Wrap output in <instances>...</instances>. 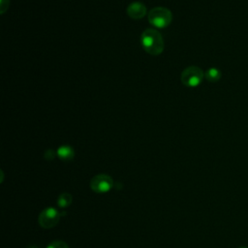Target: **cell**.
Segmentation results:
<instances>
[{"label":"cell","mask_w":248,"mask_h":248,"mask_svg":"<svg viewBox=\"0 0 248 248\" xmlns=\"http://www.w3.org/2000/svg\"><path fill=\"white\" fill-rule=\"evenodd\" d=\"M140 42L144 50L151 55H158L164 50V40L155 29H145L141 34Z\"/></svg>","instance_id":"1"},{"label":"cell","mask_w":248,"mask_h":248,"mask_svg":"<svg viewBox=\"0 0 248 248\" xmlns=\"http://www.w3.org/2000/svg\"><path fill=\"white\" fill-rule=\"evenodd\" d=\"M172 19L171 12L164 7H156L148 13L149 22L157 28H166Z\"/></svg>","instance_id":"2"},{"label":"cell","mask_w":248,"mask_h":248,"mask_svg":"<svg viewBox=\"0 0 248 248\" xmlns=\"http://www.w3.org/2000/svg\"><path fill=\"white\" fill-rule=\"evenodd\" d=\"M204 74L202 70L197 66H190L186 68L181 74V81L188 87H196L202 81Z\"/></svg>","instance_id":"3"},{"label":"cell","mask_w":248,"mask_h":248,"mask_svg":"<svg viewBox=\"0 0 248 248\" xmlns=\"http://www.w3.org/2000/svg\"><path fill=\"white\" fill-rule=\"evenodd\" d=\"M113 186L112 178L105 173L95 175L90 181V188L98 194H103L109 191Z\"/></svg>","instance_id":"4"},{"label":"cell","mask_w":248,"mask_h":248,"mask_svg":"<svg viewBox=\"0 0 248 248\" xmlns=\"http://www.w3.org/2000/svg\"><path fill=\"white\" fill-rule=\"evenodd\" d=\"M60 219V213L53 207L45 208L39 215L38 222L42 228L50 229L57 225Z\"/></svg>","instance_id":"5"},{"label":"cell","mask_w":248,"mask_h":248,"mask_svg":"<svg viewBox=\"0 0 248 248\" xmlns=\"http://www.w3.org/2000/svg\"><path fill=\"white\" fill-rule=\"evenodd\" d=\"M127 14L133 19L142 18L146 15V7L141 2H133L128 6Z\"/></svg>","instance_id":"6"},{"label":"cell","mask_w":248,"mask_h":248,"mask_svg":"<svg viewBox=\"0 0 248 248\" xmlns=\"http://www.w3.org/2000/svg\"><path fill=\"white\" fill-rule=\"evenodd\" d=\"M57 155L58 157L65 162L73 160L75 156V151L71 146L68 145H62L57 149Z\"/></svg>","instance_id":"7"},{"label":"cell","mask_w":248,"mask_h":248,"mask_svg":"<svg viewBox=\"0 0 248 248\" xmlns=\"http://www.w3.org/2000/svg\"><path fill=\"white\" fill-rule=\"evenodd\" d=\"M205 78L210 81V82H216L218 81L221 77H222V73L220 70H218L217 68H210L208 69L205 74H204Z\"/></svg>","instance_id":"8"},{"label":"cell","mask_w":248,"mask_h":248,"mask_svg":"<svg viewBox=\"0 0 248 248\" xmlns=\"http://www.w3.org/2000/svg\"><path fill=\"white\" fill-rule=\"evenodd\" d=\"M72 202V196L68 193H63L59 196L58 200H57V203H58V206L61 207V208H64V207H67L71 204Z\"/></svg>","instance_id":"9"},{"label":"cell","mask_w":248,"mask_h":248,"mask_svg":"<svg viewBox=\"0 0 248 248\" xmlns=\"http://www.w3.org/2000/svg\"><path fill=\"white\" fill-rule=\"evenodd\" d=\"M46 248H69L68 244L62 240H55L52 241L47 245Z\"/></svg>","instance_id":"10"},{"label":"cell","mask_w":248,"mask_h":248,"mask_svg":"<svg viewBox=\"0 0 248 248\" xmlns=\"http://www.w3.org/2000/svg\"><path fill=\"white\" fill-rule=\"evenodd\" d=\"M0 12L3 15L7 9L9 8V4H10V0H0Z\"/></svg>","instance_id":"11"},{"label":"cell","mask_w":248,"mask_h":248,"mask_svg":"<svg viewBox=\"0 0 248 248\" xmlns=\"http://www.w3.org/2000/svg\"><path fill=\"white\" fill-rule=\"evenodd\" d=\"M27 248H38L37 246H29V247H27Z\"/></svg>","instance_id":"12"},{"label":"cell","mask_w":248,"mask_h":248,"mask_svg":"<svg viewBox=\"0 0 248 248\" xmlns=\"http://www.w3.org/2000/svg\"><path fill=\"white\" fill-rule=\"evenodd\" d=\"M239 248H248V247H246V246H241V247H239Z\"/></svg>","instance_id":"13"}]
</instances>
